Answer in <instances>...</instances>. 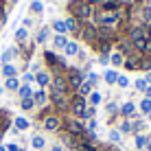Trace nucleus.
<instances>
[{
	"label": "nucleus",
	"mask_w": 151,
	"mask_h": 151,
	"mask_svg": "<svg viewBox=\"0 0 151 151\" xmlns=\"http://www.w3.org/2000/svg\"><path fill=\"white\" fill-rule=\"evenodd\" d=\"M68 9L72 11V18H77V20H88L92 15V4L83 2V0H72L68 4Z\"/></svg>",
	"instance_id": "f257e3e1"
},
{
	"label": "nucleus",
	"mask_w": 151,
	"mask_h": 151,
	"mask_svg": "<svg viewBox=\"0 0 151 151\" xmlns=\"http://www.w3.org/2000/svg\"><path fill=\"white\" fill-rule=\"evenodd\" d=\"M64 127H66V132H68L70 136H75V138H83V134L88 132V127L83 125V121H79V118H66Z\"/></svg>",
	"instance_id": "f03ea898"
},
{
	"label": "nucleus",
	"mask_w": 151,
	"mask_h": 151,
	"mask_svg": "<svg viewBox=\"0 0 151 151\" xmlns=\"http://www.w3.org/2000/svg\"><path fill=\"white\" fill-rule=\"evenodd\" d=\"M66 72H68V75H66L68 88H70V90H79V86H81L83 81H86V72L79 70V68H68Z\"/></svg>",
	"instance_id": "7ed1b4c3"
},
{
	"label": "nucleus",
	"mask_w": 151,
	"mask_h": 151,
	"mask_svg": "<svg viewBox=\"0 0 151 151\" xmlns=\"http://www.w3.org/2000/svg\"><path fill=\"white\" fill-rule=\"evenodd\" d=\"M88 110V101L83 96L77 94L75 99H72V103H70V112L75 114V118H79V121H83V114H86Z\"/></svg>",
	"instance_id": "20e7f679"
},
{
	"label": "nucleus",
	"mask_w": 151,
	"mask_h": 151,
	"mask_svg": "<svg viewBox=\"0 0 151 151\" xmlns=\"http://www.w3.org/2000/svg\"><path fill=\"white\" fill-rule=\"evenodd\" d=\"M68 81H66V75H55L50 79V92H59V94H68Z\"/></svg>",
	"instance_id": "39448f33"
},
{
	"label": "nucleus",
	"mask_w": 151,
	"mask_h": 151,
	"mask_svg": "<svg viewBox=\"0 0 151 151\" xmlns=\"http://www.w3.org/2000/svg\"><path fill=\"white\" fill-rule=\"evenodd\" d=\"M59 127H61L59 116H55V114H48V116L44 118V129H48V132H57Z\"/></svg>",
	"instance_id": "423d86ee"
},
{
	"label": "nucleus",
	"mask_w": 151,
	"mask_h": 151,
	"mask_svg": "<svg viewBox=\"0 0 151 151\" xmlns=\"http://www.w3.org/2000/svg\"><path fill=\"white\" fill-rule=\"evenodd\" d=\"M118 112H121L123 118H134V114H136V103H134V101L123 103V105L118 107Z\"/></svg>",
	"instance_id": "0eeeda50"
},
{
	"label": "nucleus",
	"mask_w": 151,
	"mask_h": 151,
	"mask_svg": "<svg viewBox=\"0 0 151 151\" xmlns=\"http://www.w3.org/2000/svg\"><path fill=\"white\" fill-rule=\"evenodd\" d=\"M13 127H15V132H24V129L31 127V123H29V118H24V116H15L13 118Z\"/></svg>",
	"instance_id": "6e6552de"
},
{
	"label": "nucleus",
	"mask_w": 151,
	"mask_h": 151,
	"mask_svg": "<svg viewBox=\"0 0 151 151\" xmlns=\"http://www.w3.org/2000/svg\"><path fill=\"white\" fill-rule=\"evenodd\" d=\"M140 37H149L147 35V29L145 27H132V31H129V40H140Z\"/></svg>",
	"instance_id": "1a4fd4ad"
},
{
	"label": "nucleus",
	"mask_w": 151,
	"mask_h": 151,
	"mask_svg": "<svg viewBox=\"0 0 151 151\" xmlns=\"http://www.w3.org/2000/svg\"><path fill=\"white\" fill-rule=\"evenodd\" d=\"M33 101H35V105H46V103H48V94H46L44 88L37 90V92H33Z\"/></svg>",
	"instance_id": "9d476101"
},
{
	"label": "nucleus",
	"mask_w": 151,
	"mask_h": 151,
	"mask_svg": "<svg viewBox=\"0 0 151 151\" xmlns=\"http://www.w3.org/2000/svg\"><path fill=\"white\" fill-rule=\"evenodd\" d=\"M50 79H53V77H50L48 72H44V70H40L37 75H35V81L40 83V88H46V86H50Z\"/></svg>",
	"instance_id": "9b49d317"
},
{
	"label": "nucleus",
	"mask_w": 151,
	"mask_h": 151,
	"mask_svg": "<svg viewBox=\"0 0 151 151\" xmlns=\"http://www.w3.org/2000/svg\"><path fill=\"white\" fill-rule=\"evenodd\" d=\"M64 22H66V31H70V33H79V20H77V18L70 15V18H66Z\"/></svg>",
	"instance_id": "f8f14e48"
},
{
	"label": "nucleus",
	"mask_w": 151,
	"mask_h": 151,
	"mask_svg": "<svg viewBox=\"0 0 151 151\" xmlns=\"http://www.w3.org/2000/svg\"><path fill=\"white\" fill-rule=\"evenodd\" d=\"M18 53H20V50L15 48V46H11V48H7V50L2 53V66H4V64H9V61H11V59H13V57L18 55Z\"/></svg>",
	"instance_id": "ddd939ff"
},
{
	"label": "nucleus",
	"mask_w": 151,
	"mask_h": 151,
	"mask_svg": "<svg viewBox=\"0 0 151 151\" xmlns=\"http://www.w3.org/2000/svg\"><path fill=\"white\" fill-rule=\"evenodd\" d=\"M66 55H68V57H72V55H79V44H77V42H68V44H66Z\"/></svg>",
	"instance_id": "4468645a"
},
{
	"label": "nucleus",
	"mask_w": 151,
	"mask_h": 151,
	"mask_svg": "<svg viewBox=\"0 0 151 151\" xmlns=\"http://www.w3.org/2000/svg\"><path fill=\"white\" fill-rule=\"evenodd\" d=\"M18 94H20V99H31V96H33V90H31V86L22 83V86L18 88Z\"/></svg>",
	"instance_id": "2eb2a0df"
},
{
	"label": "nucleus",
	"mask_w": 151,
	"mask_h": 151,
	"mask_svg": "<svg viewBox=\"0 0 151 151\" xmlns=\"http://www.w3.org/2000/svg\"><path fill=\"white\" fill-rule=\"evenodd\" d=\"M110 64L116 66V68H121V66L125 64V57H123L121 53H112V55H110Z\"/></svg>",
	"instance_id": "dca6fc26"
},
{
	"label": "nucleus",
	"mask_w": 151,
	"mask_h": 151,
	"mask_svg": "<svg viewBox=\"0 0 151 151\" xmlns=\"http://www.w3.org/2000/svg\"><path fill=\"white\" fill-rule=\"evenodd\" d=\"M134 142H136L138 149H145V147H147V142H149V138L142 136V134H134Z\"/></svg>",
	"instance_id": "f3484780"
},
{
	"label": "nucleus",
	"mask_w": 151,
	"mask_h": 151,
	"mask_svg": "<svg viewBox=\"0 0 151 151\" xmlns=\"http://www.w3.org/2000/svg\"><path fill=\"white\" fill-rule=\"evenodd\" d=\"M2 75L7 77V79H11V77L18 75V68H15V66H11V64H4V66H2Z\"/></svg>",
	"instance_id": "a211bd4d"
},
{
	"label": "nucleus",
	"mask_w": 151,
	"mask_h": 151,
	"mask_svg": "<svg viewBox=\"0 0 151 151\" xmlns=\"http://www.w3.org/2000/svg\"><path fill=\"white\" fill-rule=\"evenodd\" d=\"M77 92H79V96L86 99V96H90V94H92V86H90L88 81H83L81 86H79V90H77Z\"/></svg>",
	"instance_id": "6ab92c4d"
},
{
	"label": "nucleus",
	"mask_w": 151,
	"mask_h": 151,
	"mask_svg": "<svg viewBox=\"0 0 151 151\" xmlns=\"http://www.w3.org/2000/svg\"><path fill=\"white\" fill-rule=\"evenodd\" d=\"M4 88H7V90H11V92H15L20 88V79L18 77H11V79H7L4 81Z\"/></svg>",
	"instance_id": "aec40b11"
},
{
	"label": "nucleus",
	"mask_w": 151,
	"mask_h": 151,
	"mask_svg": "<svg viewBox=\"0 0 151 151\" xmlns=\"http://www.w3.org/2000/svg\"><path fill=\"white\" fill-rule=\"evenodd\" d=\"M103 79H105V83H110V86H114V83H116V79H118V72H116V70H105Z\"/></svg>",
	"instance_id": "412c9836"
},
{
	"label": "nucleus",
	"mask_w": 151,
	"mask_h": 151,
	"mask_svg": "<svg viewBox=\"0 0 151 151\" xmlns=\"http://www.w3.org/2000/svg\"><path fill=\"white\" fill-rule=\"evenodd\" d=\"M68 37L66 35H55V40H53V44H55V48H66V44H68Z\"/></svg>",
	"instance_id": "4be33fe9"
},
{
	"label": "nucleus",
	"mask_w": 151,
	"mask_h": 151,
	"mask_svg": "<svg viewBox=\"0 0 151 151\" xmlns=\"http://www.w3.org/2000/svg\"><path fill=\"white\" fill-rule=\"evenodd\" d=\"M53 29L57 31V35H66V33H68V31H66V22H64V20H55Z\"/></svg>",
	"instance_id": "5701e85b"
},
{
	"label": "nucleus",
	"mask_w": 151,
	"mask_h": 151,
	"mask_svg": "<svg viewBox=\"0 0 151 151\" xmlns=\"http://www.w3.org/2000/svg\"><path fill=\"white\" fill-rule=\"evenodd\" d=\"M31 145H33V149H44L46 140H44V136H33L31 138Z\"/></svg>",
	"instance_id": "b1692460"
},
{
	"label": "nucleus",
	"mask_w": 151,
	"mask_h": 151,
	"mask_svg": "<svg viewBox=\"0 0 151 151\" xmlns=\"http://www.w3.org/2000/svg\"><path fill=\"white\" fill-rule=\"evenodd\" d=\"M20 107H22L24 112L33 110V107H35V101H33V96H31V99H22V101H20Z\"/></svg>",
	"instance_id": "393cba45"
},
{
	"label": "nucleus",
	"mask_w": 151,
	"mask_h": 151,
	"mask_svg": "<svg viewBox=\"0 0 151 151\" xmlns=\"http://www.w3.org/2000/svg\"><path fill=\"white\" fill-rule=\"evenodd\" d=\"M118 132H121V134H132L134 132V125L129 123V121H123L121 127H118Z\"/></svg>",
	"instance_id": "a878e982"
},
{
	"label": "nucleus",
	"mask_w": 151,
	"mask_h": 151,
	"mask_svg": "<svg viewBox=\"0 0 151 151\" xmlns=\"http://www.w3.org/2000/svg\"><path fill=\"white\" fill-rule=\"evenodd\" d=\"M101 9H103V11H114V13H116L118 2H116V0H112V2H103V4H101Z\"/></svg>",
	"instance_id": "bb28decb"
},
{
	"label": "nucleus",
	"mask_w": 151,
	"mask_h": 151,
	"mask_svg": "<svg viewBox=\"0 0 151 151\" xmlns=\"http://www.w3.org/2000/svg\"><path fill=\"white\" fill-rule=\"evenodd\" d=\"M27 37H29V31H27V29H18V31H15V42H20V44H22Z\"/></svg>",
	"instance_id": "cd10ccee"
},
{
	"label": "nucleus",
	"mask_w": 151,
	"mask_h": 151,
	"mask_svg": "<svg viewBox=\"0 0 151 151\" xmlns=\"http://www.w3.org/2000/svg\"><path fill=\"white\" fill-rule=\"evenodd\" d=\"M140 112H142V114L151 112V99H142V101H140Z\"/></svg>",
	"instance_id": "c85d7f7f"
},
{
	"label": "nucleus",
	"mask_w": 151,
	"mask_h": 151,
	"mask_svg": "<svg viewBox=\"0 0 151 151\" xmlns=\"http://www.w3.org/2000/svg\"><path fill=\"white\" fill-rule=\"evenodd\" d=\"M101 101H103L101 92H92V94H90V103H92V107H96V105H99Z\"/></svg>",
	"instance_id": "c756f323"
},
{
	"label": "nucleus",
	"mask_w": 151,
	"mask_h": 151,
	"mask_svg": "<svg viewBox=\"0 0 151 151\" xmlns=\"http://www.w3.org/2000/svg\"><path fill=\"white\" fill-rule=\"evenodd\" d=\"M46 40H48V29H40V33H37V40H35V42H40V44H44Z\"/></svg>",
	"instance_id": "7c9ffc66"
},
{
	"label": "nucleus",
	"mask_w": 151,
	"mask_h": 151,
	"mask_svg": "<svg viewBox=\"0 0 151 151\" xmlns=\"http://www.w3.org/2000/svg\"><path fill=\"white\" fill-rule=\"evenodd\" d=\"M86 81L90 83V86H96V83H99V75H96V72H88V75H86Z\"/></svg>",
	"instance_id": "2f4dec72"
},
{
	"label": "nucleus",
	"mask_w": 151,
	"mask_h": 151,
	"mask_svg": "<svg viewBox=\"0 0 151 151\" xmlns=\"http://www.w3.org/2000/svg\"><path fill=\"white\" fill-rule=\"evenodd\" d=\"M42 9H44V4H42L40 0H33V2H31V11L33 13H42Z\"/></svg>",
	"instance_id": "473e14b6"
},
{
	"label": "nucleus",
	"mask_w": 151,
	"mask_h": 151,
	"mask_svg": "<svg viewBox=\"0 0 151 151\" xmlns=\"http://www.w3.org/2000/svg\"><path fill=\"white\" fill-rule=\"evenodd\" d=\"M121 132H118V129H112L110 132V142H121Z\"/></svg>",
	"instance_id": "72a5a7b5"
},
{
	"label": "nucleus",
	"mask_w": 151,
	"mask_h": 151,
	"mask_svg": "<svg viewBox=\"0 0 151 151\" xmlns=\"http://www.w3.org/2000/svg\"><path fill=\"white\" fill-rule=\"evenodd\" d=\"M118 112V103L116 101H112V103H107V114H110V116H114V114Z\"/></svg>",
	"instance_id": "f704fd0d"
},
{
	"label": "nucleus",
	"mask_w": 151,
	"mask_h": 151,
	"mask_svg": "<svg viewBox=\"0 0 151 151\" xmlns=\"http://www.w3.org/2000/svg\"><path fill=\"white\" fill-rule=\"evenodd\" d=\"M116 83H118V86H121V88H127V86H129V79H127V77H125V75H118Z\"/></svg>",
	"instance_id": "c9c22d12"
},
{
	"label": "nucleus",
	"mask_w": 151,
	"mask_h": 151,
	"mask_svg": "<svg viewBox=\"0 0 151 151\" xmlns=\"http://www.w3.org/2000/svg\"><path fill=\"white\" fill-rule=\"evenodd\" d=\"M22 81H24V83H27V86H31V83H33V81H35V75H33V72H27V75H24V77H22Z\"/></svg>",
	"instance_id": "e433bc0d"
},
{
	"label": "nucleus",
	"mask_w": 151,
	"mask_h": 151,
	"mask_svg": "<svg viewBox=\"0 0 151 151\" xmlns=\"http://www.w3.org/2000/svg\"><path fill=\"white\" fill-rule=\"evenodd\" d=\"M136 90H142V92H145V90H147V81H145V79H138V81H136Z\"/></svg>",
	"instance_id": "4c0bfd02"
},
{
	"label": "nucleus",
	"mask_w": 151,
	"mask_h": 151,
	"mask_svg": "<svg viewBox=\"0 0 151 151\" xmlns=\"http://www.w3.org/2000/svg\"><path fill=\"white\" fill-rule=\"evenodd\" d=\"M142 20H145V22H151V9L149 7L142 9Z\"/></svg>",
	"instance_id": "58836bf2"
},
{
	"label": "nucleus",
	"mask_w": 151,
	"mask_h": 151,
	"mask_svg": "<svg viewBox=\"0 0 151 151\" xmlns=\"http://www.w3.org/2000/svg\"><path fill=\"white\" fill-rule=\"evenodd\" d=\"M99 64L107 66V64H110V55H99Z\"/></svg>",
	"instance_id": "ea45409f"
},
{
	"label": "nucleus",
	"mask_w": 151,
	"mask_h": 151,
	"mask_svg": "<svg viewBox=\"0 0 151 151\" xmlns=\"http://www.w3.org/2000/svg\"><path fill=\"white\" fill-rule=\"evenodd\" d=\"M7 151H20V147L15 142H11V145H7Z\"/></svg>",
	"instance_id": "a19ab883"
},
{
	"label": "nucleus",
	"mask_w": 151,
	"mask_h": 151,
	"mask_svg": "<svg viewBox=\"0 0 151 151\" xmlns=\"http://www.w3.org/2000/svg\"><path fill=\"white\" fill-rule=\"evenodd\" d=\"M145 81H147V86H151V72H147V77H145Z\"/></svg>",
	"instance_id": "79ce46f5"
},
{
	"label": "nucleus",
	"mask_w": 151,
	"mask_h": 151,
	"mask_svg": "<svg viewBox=\"0 0 151 151\" xmlns=\"http://www.w3.org/2000/svg\"><path fill=\"white\" fill-rule=\"evenodd\" d=\"M50 151H64V147H61V145H55V147L50 149Z\"/></svg>",
	"instance_id": "37998d69"
},
{
	"label": "nucleus",
	"mask_w": 151,
	"mask_h": 151,
	"mask_svg": "<svg viewBox=\"0 0 151 151\" xmlns=\"http://www.w3.org/2000/svg\"><path fill=\"white\" fill-rule=\"evenodd\" d=\"M145 94H147V99H151V86H147V90H145Z\"/></svg>",
	"instance_id": "c03bdc74"
},
{
	"label": "nucleus",
	"mask_w": 151,
	"mask_h": 151,
	"mask_svg": "<svg viewBox=\"0 0 151 151\" xmlns=\"http://www.w3.org/2000/svg\"><path fill=\"white\" fill-rule=\"evenodd\" d=\"M92 4H103V0H90Z\"/></svg>",
	"instance_id": "a18cd8bd"
},
{
	"label": "nucleus",
	"mask_w": 151,
	"mask_h": 151,
	"mask_svg": "<svg viewBox=\"0 0 151 151\" xmlns=\"http://www.w3.org/2000/svg\"><path fill=\"white\" fill-rule=\"evenodd\" d=\"M147 151H151V140H149V142H147Z\"/></svg>",
	"instance_id": "49530a36"
},
{
	"label": "nucleus",
	"mask_w": 151,
	"mask_h": 151,
	"mask_svg": "<svg viewBox=\"0 0 151 151\" xmlns=\"http://www.w3.org/2000/svg\"><path fill=\"white\" fill-rule=\"evenodd\" d=\"M0 151H7V147H2V145H0Z\"/></svg>",
	"instance_id": "de8ad7c7"
},
{
	"label": "nucleus",
	"mask_w": 151,
	"mask_h": 151,
	"mask_svg": "<svg viewBox=\"0 0 151 151\" xmlns=\"http://www.w3.org/2000/svg\"><path fill=\"white\" fill-rule=\"evenodd\" d=\"M147 116H149V118H151V112H149V114H147Z\"/></svg>",
	"instance_id": "09e8293b"
},
{
	"label": "nucleus",
	"mask_w": 151,
	"mask_h": 151,
	"mask_svg": "<svg viewBox=\"0 0 151 151\" xmlns=\"http://www.w3.org/2000/svg\"><path fill=\"white\" fill-rule=\"evenodd\" d=\"M149 140H151V134H149Z\"/></svg>",
	"instance_id": "8fccbe9b"
}]
</instances>
